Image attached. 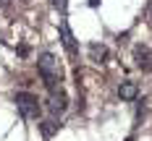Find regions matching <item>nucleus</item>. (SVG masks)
Returning <instances> with one entry per match:
<instances>
[{"label":"nucleus","mask_w":152,"mask_h":141,"mask_svg":"<svg viewBox=\"0 0 152 141\" xmlns=\"http://www.w3.org/2000/svg\"><path fill=\"white\" fill-rule=\"evenodd\" d=\"M37 71H39V76L45 78V86L50 92L61 89V68H58V60H55L53 52H42L37 58Z\"/></svg>","instance_id":"f257e3e1"},{"label":"nucleus","mask_w":152,"mask_h":141,"mask_svg":"<svg viewBox=\"0 0 152 141\" xmlns=\"http://www.w3.org/2000/svg\"><path fill=\"white\" fill-rule=\"evenodd\" d=\"M13 102H16V110H18V115L24 120H37L39 112H42L39 110V99L34 94H29V92H16Z\"/></svg>","instance_id":"f03ea898"},{"label":"nucleus","mask_w":152,"mask_h":141,"mask_svg":"<svg viewBox=\"0 0 152 141\" xmlns=\"http://www.w3.org/2000/svg\"><path fill=\"white\" fill-rule=\"evenodd\" d=\"M134 60L142 71H152V50L144 45H137L134 47Z\"/></svg>","instance_id":"7ed1b4c3"},{"label":"nucleus","mask_w":152,"mask_h":141,"mask_svg":"<svg viewBox=\"0 0 152 141\" xmlns=\"http://www.w3.org/2000/svg\"><path fill=\"white\" fill-rule=\"evenodd\" d=\"M66 107H68V97H66L61 89H58V92H53V97L47 99V110H50L53 115H61Z\"/></svg>","instance_id":"20e7f679"},{"label":"nucleus","mask_w":152,"mask_h":141,"mask_svg":"<svg viewBox=\"0 0 152 141\" xmlns=\"http://www.w3.org/2000/svg\"><path fill=\"white\" fill-rule=\"evenodd\" d=\"M61 42H63V47L68 50V55H76V52H79L76 39H74V34H71V29H68V21H66V18L61 21Z\"/></svg>","instance_id":"39448f33"},{"label":"nucleus","mask_w":152,"mask_h":141,"mask_svg":"<svg viewBox=\"0 0 152 141\" xmlns=\"http://www.w3.org/2000/svg\"><path fill=\"white\" fill-rule=\"evenodd\" d=\"M118 97H121L123 102H134L139 97V86H137V81H123L121 86H118Z\"/></svg>","instance_id":"423d86ee"},{"label":"nucleus","mask_w":152,"mask_h":141,"mask_svg":"<svg viewBox=\"0 0 152 141\" xmlns=\"http://www.w3.org/2000/svg\"><path fill=\"white\" fill-rule=\"evenodd\" d=\"M58 131H61V123H58L55 118H50V120H42V123H39V133H42L45 139H53Z\"/></svg>","instance_id":"0eeeda50"},{"label":"nucleus","mask_w":152,"mask_h":141,"mask_svg":"<svg viewBox=\"0 0 152 141\" xmlns=\"http://www.w3.org/2000/svg\"><path fill=\"white\" fill-rule=\"evenodd\" d=\"M89 55H92V60H94V63H105L107 60V47L92 42V45H89Z\"/></svg>","instance_id":"6e6552de"},{"label":"nucleus","mask_w":152,"mask_h":141,"mask_svg":"<svg viewBox=\"0 0 152 141\" xmlns=\"http://www.w3.org/2000/svg\"><path fill=\"white\" fill-rule=\"evenodd\" d=\"M53 5H55L61 13H66V8H68V0H53Z\"/></svg>","instance_id":"1a4fd4ad"},{"label":"nucleus","mask_w":152,"mask_h":141,"mask_svg":"<svg viewBox=\"0 0 152 141\" xmlns=\"http://www.w3.org/2000/svg\"><path fill=\"white\" fill-rule=\"evenodd\" d=\"M0 5H11V0H0Z\"/></svg>","instance_id":"9d476101"},{"label":"nucleus","mask_w":152,"mask_h":141,"mask_svg":"<svg viewBox=\"0 0 152 141\" xmlns=\"http://www.w3.org/2000/svg\"><path fill=\"white\" fill-rule=\"evenodd\" d=\"M97 3H100V0H89V5H92V8H94V5H97Z\"/></svg>","instance_id":"9b49d317"},{"label":"nucleus","mask_w":152,"mask_h":141,"mask_svg":"<svg viewBox=\"0 0 152 141\" xmlns=\"http://www.w3.org/2000/svg\"><path fill=\"white\" fill-rule=\"evenodd\" d=\"M21 3H29V0H21Z\"/></svg>","instance_id":"f8f14e48"}]
</instances>
